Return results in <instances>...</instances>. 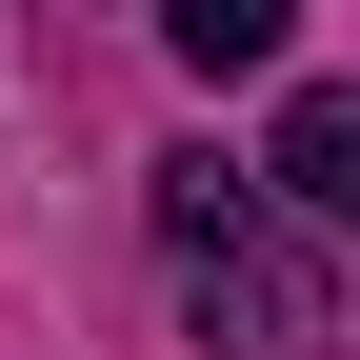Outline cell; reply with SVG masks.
Instances as JSON below:
<instances>
[{"label": "cell", "mask_w": 360, "mask_h": 360, "mask_svg": "<svg viewBox=\"0 0 360 360\" xmlns=\"http://www.w3.org/2000/svg\"><path fill=\"white\" fill-rule=\"evenodd\" d=\"M160 40L200 80H260V60H281V0H160Z\"/></svg>", "instance_id": "3"}, {"label": "cell", "mask_w": 360, "mask_h": 360, "mask_svg": "<svg viewBox=\"0 0 360 360\" xmlns=\"http://www.w3.org/2000/svg\"><path fill=\"white\" fill-rule=\"evenodd\" d=\"M281 200L321 220V240H360V80H300L281 101Z\"/></svg>", "instance_id": "2"}, {"label": "cell", "mask_w": 360, "mask_h": 360, "mask_svg": "<svg viewBox=\"0 0 360 360\" xmlns=\"http://www.w3.org/2000/svg\"><path fill=\"white\" fill-rule=\"evenodd\" d=\"M160 281H180V321H200L220 360H340V281H321V240L281 220V160L180 141L160 160Z\"/></svg>", "instance_id": "1"}]
</instances>
